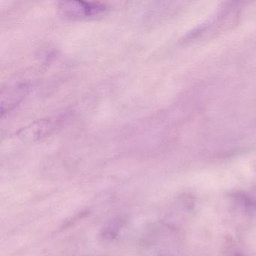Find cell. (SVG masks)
<instances>
[{
    "label": "cell",
    "mask_w": 256,
    "mask_h": 256,
    "mask_svg": "<svg viewBox=\"0 0 256 256\" xmlns=\"http://www.w3.org/2000/svg\"><path fill=\"white\" fill-rule=\"evenodd\" d=\"M107 5L101 2L70 1L60 2L58 5V13L66 20H76L98 15L106 12Z\"/></svg>",
    "instance_id": "1"
},
{
    "label": "cell",
    "mask_w": 256,
    "mask_h": 256,
    "mask_svg": "<svg viewBox=\"0 0 256 256\" xmlns=\"http://www.w3.org/2000/svg\"><path fill=\"white\" fill-rule=\"evenodd\" d=\"M66 118V114H59V115L36 121L30 126L23 128L18 133V136L25 140L41 138L55 130L57 128L59 127Z\"/></svg>",
    "instance_id": "2"
},
{
    "label": "cell",
    "mask_w": 256,
    "mask_h": 256,
    "mask_svg": "<svg viewBox=\"0 0 256 256\" xmlns=\"http://www.w3.org/2000/svg\"><path fill=\"white\" fill-rule=\"evenodd\" d=\"M30 90V85L27 83H18L8 87L2 92L1 97V113L3 115L13 109L24 98Z\"/></svg>",
    "instance_id": "3"
},
{
    "label": "cell",
    "mask_w": 256,
    "mask_h": 256,
    "mask_svg": "<svg viewBox=\"0 0 256 256\" xmlns=\"http://www.w3.org/2000/svg\"><path fill=\"white\" fill-rule=\"evenodd\" d=\"M126 224V220L122 217H115L105 225L100 233V237L104 242H111L117 238L119 232Z\"/></svg>",
    "instance_id": "4"
}]
</instances>
